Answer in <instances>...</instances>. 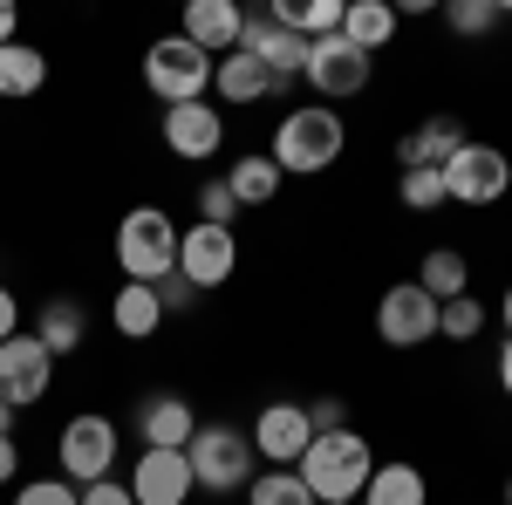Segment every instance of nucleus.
I'll use <instances>...</instances> for the list:
<instances>
[{
    "mask_svg": "<svg viewBox=\"0 0 512 505\" xmlns=\"http://www.w3.org/2000/svg\"><path fill=\"white\" fill-rule=\"evenodd\" d=\"M301 485L315 492V505H355L362 499V485H369V471H376V451H369V437H355V430H321L315 444L301 451Z\"/></svg>",
    "mask_w": 512,
    "mask_h": 505,
    "instance_id": "obj_1",
    "label": "nucleus"
},
{
    "mask_svg": "<svg viewBox=\"0 0 512 505\" xmlns=\"http://www.w3.org/2000/svg\"><path fill=\"white\" fill-rule=\"evenodd\" d=\"M417 287L431 294L437 308H444V301H458V294H465V253H458V246H431V253H424V267H417Z\"/></svg>",
    "mask_w": 512,
    "mask_h": 505,
    "instance_id": "obj_24",
    "label": "nucleus"
},
{
    "mask_svg": "<svg viewBox=\"0 0 512 505\" xmlns=\"http://www.w3.org/2000/svg\"><path fill=\"white\" fill-rule=\"evenodd\" d=\"M110 321H117V335H130V342L158 335V328H164V301H158V287H137V280H123L117 301H110Z\"/></svg>",
    "mask_w": 512,
    "mask_h": 505,
    "instance_id": "obj_19",
    "label": "nucleus"
},
{
    "mask_svg": "<svg viewBox=\"0 0 512 505\" xmlns=\"http://www.w3.org/2000/svg\"><path fill=\"white\" fill-rule=\"evenodd\" d=\"M14 41V0H0V48Z\"/></svg>",
    "mask_w": 512,
    "mask_h": 505,
    "instance_id": "obj_37",
    "label": "nucleus"
},
{
    "mask_svg": "<svg viewBox=\"0 0 512 505\" xmlns=\"http://www.w3.org/2000/svg\"><path fill=\"white\" fill-rule=\"evenodd\" d=\"M239 21H246L239 0H192V7H185V41H192L198 55H233Z\"/></svg>",
    "mask_w": 512,
    "mask_h": 505,
    "instance_id": "obj_17",
    "label": "nucleus"
},
{
    "mask_svg": "<svg viewBox=\"0 0 512 505\" xmlns=\"http://www.w3.org/2000/svg\"><path fill=\"white\" fill-rule=\"evenodd\" d=\"M82 335H89V314H82V301H48V308H41L35 342H41L48 355H76Z\"/></svg>",
    "mask_w": 512,
    "mask_h": 505,
    "instance_id": "obj_21",
    "label": "nucleus"
},
{
    "mask_svg": "<svg viewBox=\"0 0 512 505\" xmlns=\"http://www.w3.org/2000/svg\"><path fill=\"white\" fill-rule=\"evenodd\" d=\"M233 212H239V198L226 192V178L198 185V219H205V226H233Z\"/></svg>",
    "mask_w": 512,
    "mask_h": 505,
    "instance_id": "obj_31",
    "label": "nucleus"
},
{
    "mask_svg": "<svg viewBox=\"0 0 512 505\" xmlns=\"http://www.w3.org/2000/svg\"><path fill=\"white\" fill-rule=\"evenodd\" d=\"M0 437H14V410L7 403H0Z\"/></svg>",
    "mask_w": 512,
    "mask_h": 505,
    "instance_id": "obj_40",
    "label": "nucleus"
},
{
    "mask_svg": "<svg viewBox=\"0 0 512 505\" xmlns=\"http://www.w3.org/2000/svg\"><path fill=\"white\" fill-rule=\"evenodd\" d=\"M48 383H55V355L41 349L35 335H7L0 342V403L28 410V403L48 396Z\"/></svg>",
    "mask_w": 512,
    "mask_h": 505,
    "instance_id": "obj_9",
    "label": "nucleus"
},
{
    "mask_svg": "<svg viewBox=\"0 0 512 505\" xmlns=\"http://www.w3.org/2000/svg\"><path fill=\"white\" fill-rule=\"evenodd\" d=\"M246 505H315V492L301 485V471H294V465H267V471H253Z\"/></svg>",
    "mask_w": 512,
    "mask_h": 505,
    "instance_id": "obj_26",
    "label": "nucleus"
},
{
    "mask_svg": "<svg viewBox=\"0 0 512 505\" xmlns=\"http://www.w3.org/2000/svg\"><path fill=\"white\" fill-rule=\"evenodd\" d=\"M396 35V7L383 0H349V14H342V41L362 48V55H376V48H390Z\"/></svg>",
    "mask_w": 512,
    "mask_h": 505,
    "instance_id": "obj_20",
    "label": "nucleus"
},
{
    "mask_svg": "<svg viewBox=\"0 0 512 505\" xmlns=\"http://www.w3.org/2000/svg\"><path fill=\"white\" fill-rule=\"evenodd\" d=\"M499 383H506V396H512V335H506V349H499Z\"/></svg>",
    "mask_w": 512,
    "mask_h": 505,
    "instance_id": "obj_38",
    "label": "nucleus"
},
{
    "mask_svg": "<svg viewBox=\"0 0 512 505\" xmlns=\"http://www.w3.org/2000/svg\"><path fill=\"white\" fill-rule=\"evenodd\" d=\"M301 82L315 89L321 103H335V96H362V89H369V55L349 48L342 35H321V41H308V69H301Z\"/></svg>",
    "mask_w": 512,
    "mask_h": 505,
    "instance_id": "obj_8",
    "label": "nucleus"
},
{
    "mask_svg": "<svg viewBox=\"0 0 512 505\" xmlns=\"http://www.w3.org/2000/svg\"><path fill=\"white\" fill-rule=\"evenodd\" d=\"M478 328H485V308H478L472 294H458V301L437 308V335H444V342H472Z\"/></svg>",
    "mask_w": 512,
    "mask_h": 505,
    "instance_id": "obj_27",
    "label": "nucleus"
},
{
    "mask_svg": "<svg viewBox=\"0 0 512 505\" xmlns=\"http://www.w3.org/2000/svg\"><path fill=\"white\" fill-rule=\"evenodd\" d=\"M185 458H192L198 492H246L253 485V437L233 424H198Z\"/></svg>",
    "mask_w": 512,
    "mask_h": 505,
    "instance_id": "obj_4",
    "label": "nucleus"
},
{
    "mask_svg": "<svg viewBox=\"0 0 512 505\" xmlns=\"http://www.w3.org/2000/svg\"><path fill=\"white\" fill-rule=\"evenodd\" d=\"M212 82H219V103H260V96H280V89H287V82L267 76L260 55H239V48L212 62Z\"/></svg>",
    "mask_w": 512,
    "mask_h": 505,
    "instance_id": "obj_18",
    "label": "nucleus"
},
{
    "mask_svg": "<svg viewBox=\"0 0 512 505\" xmlns=\"http://www.w3.org/2000/svg\"><path fill=\"white\" fill-rule=\"evenodd\" d=\"M192 430H198V417H192L185 396H144V403H137V437H144V451H185Z\"/></svg>",
    "mask_w": 512,
    "mask_h": 505,
    "instance_id": "obj_15",
    "label": "nucleus"
},
{
    "mask_svg": "<svg viewBox=\"0 0 512 505\" xmlns=\"http://www.w3.org/2000/svg\"><path fill=\"white\" fill-rule=\"evenodd\" d=\"M506 192H512V157L492 144H465L444 164V198H458V205H499Z\"/></svg>",
    "mask_w": 512,
    "mask_h": 505,
    "instance_id": "obj_7",
    "label": "nucleus"
},
{
    "mask_svg": "<svg viewBox=\"0 0 512 505\" xmlns=\"http://www.w3.org/2000/svg\"><path fill=\"white\" fill-rule=\"evenodd\" d=\"M226 144V117H219V103H178V110H164V151L185 157V164H205V157H219Z\"/></svg>",
    "mask_w": 512,
    "mask_h": 505,
    "instance_id": "obj_14",
    "label": "nucleus"
},
{
    "mask_svg": "<svg viewBox=\"0 0 512 505\" xmlns=\"http://www.w3.org/2000/svg\"><path fill=\"white\" fill-rule=\"evenodd\" d=\"M117 267L130 273L137 287H158L164 273H178V226L164 219L158 205L123 212V226H117Z\"/></svg>",
    "mask_w": 512,
    "mask_h": 505,
    "instance_id": "obj_3",
    "label": "nucleus"
},
{
    "mask_svg": "<svg viewBox=\"0 0 512 505\" xmlns=\"http://www.w3.org/2000/svg\"><path fill=\"white\" fill-rule=\"evenodd\" d=\"M499 321H506V335H512V287H506V301H499Z\"/></svg>",
    "mask_w": 512,
    "mask_h": 505,
    "instance_id": "obj_39",
    "label": "nucleus"
},
{
    "mask_svg": "<svg viewBox=\"0 0 512 505\" xmlns=\"http://www.w3.org/2000/svg\"><path fill=\"white\" fill-rule=\"evenodd\" d=\"M424 471L417 465H376L369 485H362V505H424Z\"/></svg>",
    "mask_w": 512,
    "mask_h": 505,
    "instance_id": "obj_22",
    "label": "nucleus"
},
{
    "mask_svg": "<svg viewBox=\"0 0 512 505\" xmlns=\"http://www.w3.org/2000/svg\"><path fill=\"white\" fill-rule=\"evenodd\" d=\"M246 437H253V458H267V465H301V451L315 444L308 403H267Z\"/></svg>",
    "mask_w": 512,
    "mask_h": 505,
    "instance_id": "obj_12",
    "label": "nucleus"
},
{
    "mask_svg": "<svg viewBox=\"0 0 512 505\" xmlns=\"http://www.w3.org/2000/svg\"><path fill=\"white\" fill-rule=\"evenodd\" d=\"M14 478H21V444L0 437V485H14Z\"/></svg>",
    "mask_w": 512,
    "mask_h": 505,
    "instance_id": "obj_35",
    "label": "nucleus"
},
{
    "mask_svg": "<svg viewBox=\"0 0 512 505\" xmlns=\"http://www.w3.org/2000/svg\"><path fill=\"white\" fill-rule=\"evenodd\" d=\"M14 505H82V485H69V478H35V485L14 492Z\"/></svg>",
    "mask_w": 512,
    "mask_h": 505,
    "instance_id": "obj_30",
    "label": "nucleus"
},
{
    "mask_svg": "<svg viewBox=\"0 0 512 505\" xmlns=\"http://www.w3.org/2000/svg\"><path fill=\"white\" fill-rule=\"evenodd\" d=\"M342 144H349V130H342V117H335L328 103H315V110H287L280 130H274V164L294 171V178H315V171H328V164L342 157Z\"/></svg>",
    "mask_w": 512,
    "mask_h": 505,
    "instance_id": "obj_2",
    "label": "nucleus"
},
{
    "mask_svg": "<svg viewBox=\"0 0 512 505\" xmlns=\"http://www.w3.org/2000/svg\"><path fill=\"white\" fill-rule=\"evenodd\" d=\"M82 505H137V499L123 478H96V485H82Z\"/></svg>",
    "mask_w": 512,
    "mask_h": 505,
    "instance_id": "obj_34",
    "label": "nucleus"
},
{
    "mask_svg": "<svg viewBox=\"0 0 512 505\" xmlns=\"http://www.w3.org/2000/svg\"><path fill=\"white\" fill-rule=\"evenodd\" d=\"M233 267H239L233 226H205V219H198L192 233H178V273L192 280L198 294H205V287H226V280H233Z\"/></svg>",
    "mask_w": 512,
    "mask_h": 505,
    "instance_id": "obj_10",
    "label": "nucleus"
},
{
    "mask_svg": "<svg viewBox=\"0 0 512 505\" xmlns=\"http://www.w3.org/2000/svg\"><path fill=\"white\" fill-rule=\"evenodd\" d=\"M280 171L274 157H239L233 171H226V192L239 198V205H274V192H280Z\"/></svg>",
    "mask_w": 512,
    "mask_h": 505,
    "instance_id": "obj_23",
    "label": "nucleus"
},
{
    "mask_svg": "<svg viewBox=\"0 0 512 505\" xmlns=\"http://www.w3.org/2000/svg\"><path fill=\"white\" fill-rule=\"evenodd\" d=\"M308 424H315V437L321 430H349V403H342V396H315V403H308Z\"/></svg>",
    "mask_w": 512,
    "mask_h": 505,
    "instance_id": "obj_32",
    "label": "nucleus"
},
{
    "mask_svg": "<svg viewBox=\"0 0 512 505\" xmlns=\"http://www.w3.org/2000/svg\"><path fill=\"white\" fill-rule=\"evenodd\" d=\"M506 505H512V478H506Z\"/></svg>",
    "mask_w": 512,
    "mask_h": 505,
    "instance_id": "obj_41",
    "label": "nucleus"
},
{
    "mask_svg": "<svg viewBox=\"0 0 512 505\" xmlns=\"http://www.w3.org/2000/svg\"><path fill=\"white\" fill-rule=\"evenodd\" d=\"M465 144H472V137H465L458 117H431V123H417V130L396 144V157H403V171H444Z\"/></svg>",
    "mask_w": 512,
    "mask_h": 505,
    "instance_id": "obj_16",
    "label": "nucleus"
},
{
    "mask_svg": "<svg viewBox=\"0 0 512 505\" xmlns=\"http://www.w3.org/2000/svg\"><path fill=\"white\" fill-rule=\"evenodd\" d=\"M117 424L110 417H69L62 437H55V458H62V478L69 485H96V478H117Z\"/></svg>",
    "mask_w": 512,
    "mask_h": 505,
    "instance_id": "obj_6",
    "label": "nucleus"
},
{
    "mask_svg": "<svg viewBox=\"0 0 512 505\" xmlns=\"http://www.w3.org/2000/svg\"><path fill=\"white\" fill-rule=\"evenodd\" d=\"M158 301H164V314H185L198 301V287L185 280V273H164V280H158Z\"/></svg>",
    "mask_w": 512,
    "mask_h": 505,
    "instance_id": "obj_33",
    "label": "nucleus"
},
{
    "mask_svg": "<svg viewBox=\"0 0 512 505\" xmlns=\"http://www.w3.org/2000/svg\"><path fill=\"white\" fill-rule=\"evenodd\" d=\"M144 82H151V96H158L164 110L205 103V89H212V55H198L185 35H164V41H151V55H144Z\"/></svg>",
    "mask_w": 512,
    "mask_h": 505,
    "instance_id": "obj_5",
    "label": "nucleus"
},
{
    "mask_svg": "<svg viewBox=\"0 0 512 505\" xmlns=\"http://www.w3.org/2000/svg\"><path fill=\"white\" fill-rule=\"evenodd\" d=\"M376 335H383L390 349H417V342H431V335H437V301L417 287V280L390 287V294L376 301Z\"/></svg>",
    "mask_w": 512,
    "mask_h": 505,
    "instance_id": "obj_11",
    "label": "nucleus"
},
{
    "mask_svg": "<svg viewBox=\"0 0 512 505\" xmlns=\"http://www.w3.org/2000/svg\"><path fill=\"white\" fill-rule=\"evenodd\" d=\"M396 198H403L410 212H437V205H451V198H444V171H403Z\"/></svg>",
    "mask_w": 512,
    "mask_h": 505,
    "instance_id": "obj_28",
    "label": "nucleus"
},
{
    "mask_svg": "<svg viewBox=\"0 0 512 505\" xmlns=\"http://www.w3.org/2000/svg\"><path fill=\"white\" fill-rule=\"evenodd\" d=\"M130 499L137 505H185L198 492L192 478V458L185 451H137V465H130Z\"/></svg>",
    "mask_w": 512,
    "mask_h": 505,
    "instance_id": "obj_13",
    "label": "nucleus"
},
{
    "mask_svg": "<svg viewBox=\"0 0 512 505\" xmlns=\"http://www.w3.org/2000/svg\"><path fill=\"white\" fill-rule=\"evenodd\" d=\"M7 335H21V301L0 287V342H7Z\"/></svg>",
    "mask_w": 512,
    "mask_h": 505,
    "instance_id": "obj_36",
    "label": "nucleus"
},
{
    "mask_svg": "<svg viewBox=\"0 0 512 505\" xmlns=\"http://www.w3.org/2000/svg\"><path fill=\"white\" fill-rule=\"evenodd\" d=\"M444 21H451L458 35H492V28H499V0H451Z\"/></svg>",
    "mask_w": 512,
    "mask_h": 505,
    "instance_id": "obj_29",
    "label": "nucleus"
},
{
    "mask_svg": "<svg viewBox=\"0 0 512 505\" xmlns=\"http://www.w3.org/2000/svg\"><path fill=\"white\" fill-rule=\"evenodd\" d=\"M41 82H48L41 48H28V41H7V48H0V96H35Z\"/></svg>",
    "mask_w": 512,
    "mask_h": 505,
    "instance_id": "obj_25",
    "label": "nucleus"
}]
</instances>
